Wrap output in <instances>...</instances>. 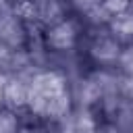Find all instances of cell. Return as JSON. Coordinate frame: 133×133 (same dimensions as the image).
Masks as SVG:
<instances>
[{
	"label": "cell",
	"mask_w": 133,
	"mask_h": 133,
	"mask_svg": "<svg viewBox=\"0 0 133 133\" xmlns=\"http://www.w3.org/2000/svg\"><path fill=\"white\" fill-rule=\"evenodd\" d=\"M81 29L75 19H64L62 23L48 27L44 33V44L50 52H69L77 48Z\"/></svg>",
	"instance_id": "cell-1"
},
{
	"label": "cell",
	"mask_w": 133,
	"mask_h": 133,
	"mask_svg": "<svg viewBox=\"0 0 133 133\" xmlns=\"http://www.w3.org/2000/svg\"><path fill=\"white\" fill-rule=\"evenodd\" d=\"M87 42V58L96 66H116L123 46L112 37V33H104Z\"/></svg>",
	"instance_id": "cell-2"
},
{
	"label": "cell",
	"mask_w": 133,
	"mask_h": 133,
	"mask_svg": "<svg viewBox=\"0 0 133 133\" xmlns=\"http://www.w3.org/2000/svg\"><path fill=\"white\" fill-rule=\"evenodd\" d=\"M27 96H29V85L21 81L19 77H8L4 85V98L2 106L10 112H19L27 108Z\"/></svg>",
	"instance_id": "cell-3"
},
{
	"label": "cell",
	"mask_w": 133,
	"mask_h": 133,
	"mask_svg": "<svg viewBox=\"0 0 133 133\" xmlns=\"http://www.w3.org/2000/svg\"><path fill=\"white\" fill-rule=\"evenodd\" d=\"M37 8V23L46 29L62 23L66 19V2L64 0H35Z\"/></svg>",
	"instance_id": "cell-4"
},
{
	"label": "cell",
	"mask_w": 133,
	"mask_h": 133,
	"mask_svg": "<svg viewBox=\"0 0 133 133\" xmlns=\"http://www.w3.org/2000/svg\"><path fill=\"white\" fill-rule=\"evenodd\" d=\"M21 127V121L17 116V112L10 110H0V133H17Z\"/></svg>",
	"instance_id": "cell-5"
},
{
	"label": "cell",
	"mask_w": 133,
	"mask_h": 133,
	"mask_svg": "<svg viewBox=\"0 0 133 133\" xmlns=\"http://www.w3.org/2000/svg\"><path fill=\"white\" fill-rule=\"evenodd\" d=\"M116 69L123 75H133V44L131 46H123L121 56L116 60Z\"/></svg>",
	"instance_id": "cell-6"
},
{
	"label": "cell",
	"mask_w": 133,
	"mask_h": 133,
	"mask_svg": "<svg viewBox=\"0 0 133 133\" xmlns=\"http://www.w3.org/2000/svg\"><path fill=\"white\" fill-rule=\"evenodd\" d=\"M102 4L110 12V17L121 15V12H125V10L131 8V0H102Z\"/></svg>",
	"instance_id": "cell-7"
},
{
	"label": "cell",
	"mask_w": 133,
	"mask_h": 133,
	"mask_svg": "<svg viewBox=\"0 0 133 133\" xmlns=\"http://www.w3.org/2000/svg\"><path fill=\"white\" fill-rule=\"evenodd\" d=\"M100 0H69V4H71V8L75 10V12H79V15H83L85 10H89L94 4H98Z\"/></svg>",
	"instance_id": "cell-8"
},
{
	"label": "cell",
	"mask_w": 133,
	"mask_h": 133,
	"mask_svg": "<svg viewBox=\"0 0 133 133\" xmlns=\"http://www.w3.org/2000/svg\"><path fill=\"white\" fill-rule=\"evenodd\" d=\"M6 75H2L0 73V106H2V98H4V85H6Z\"/></svg>",
	"instance_id": "cell-9"
}]
</instances>
